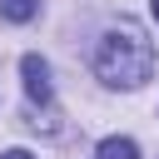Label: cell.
I'll list each match as a JSON object with an SVG mask.
<instances>
[{
	"label": "cell",
	"instance_id": "6",
	"mask_svg": "<svg viewBox=\"0 0 159 159\" xmlns=\"http://www.w3.org/2000/svg\"><path fill=\"white\" fill-rule=\"evenodd\" d=\"M149 5H154V20H159V0H149Z\"/></svg>",
	"mask_w": 159,
	"mask_h": 159
},
{
	"label": "cell",
	"instance_id": "4",
	"mask_svg": "<svg viewBox=\"0 0 159 159\" xmlns=\"http://www.w3.org/2000/svg\"><path fill=\"white\" fill-rule=\"evenodd\" d=\"M35 15H40V0H0V20H10V25H25Z\"/></svg>",
	"mask_w": 159,
	"mask_h": 159
},
{
	"label": "cell",
	"instance_id": "3",
	"mask_svg": "<svg viewBox=\"0 0 159 159\" xmlns=\"http://www.w3.org/2000/svg\"><path fill=\"white\" fill-rule=\"evenodd\" d=\"M94 159H139V144H134V139H124V134H109V139H99Z\"/></svg>",
	"mask_w": 159,
	"mask_h": 159
},
{
	"label": "cell",
	"instance_id": "5",
	"mask_svg": "<svg viewBox=\"0 0 159 159\" xmlns=\"http://www.w3.org/2000/svg\"><path fill=\"white\" fill-rule=\"evenodd\" d=\"M0 159H35V154H30V149H5Z\"/></svg>",
	"mask_w": 159,
	"mask_h": 159
},
{
	"label": "cell",
	"instance_id": "2",
	"mask_svg": "<svg viewBox=\"0 0 159 159\" xmlns=\"http://www.w3.org/2000/svg\"><path fill=\"white\" fill-rule=\"evenodd\" d=\"M20 75H25V94H30L35 104H50V99H55V84H50V65H45L40 55H25V60H20Z\"/></svg>",
	"mask_w": 159,
	"mask_h": 159
},
{
	"label": "cell",
	"instance_id": "1",
	"mask_svg": "<svg viewBox=\"0 0 159 159\" xmlns=\"http://www.w3.org/2000/svg\"><path fill=\"white\" fill-rule=\"evenodd\" d=\"M94 75L114 89H139L154 75V45L134 20H119L104 30L99 50H94Z\"/></svg>",
	"mask_w": 159,
	"mask_h": 159
}]
</instances>
